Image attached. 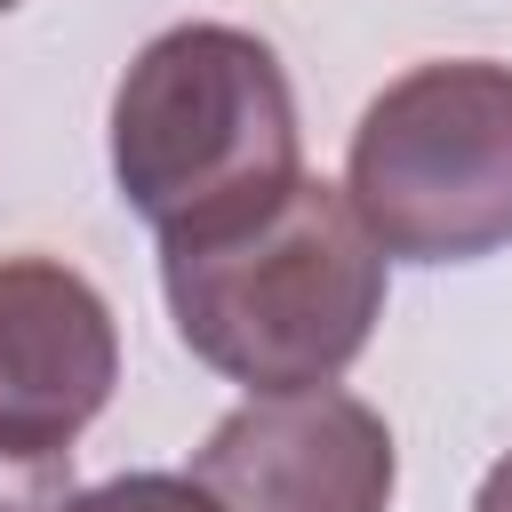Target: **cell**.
Segmentation results:
<instances>
[{
    "label": "cell",
    "instance_id": "obj_7",
    "mask_svg": "<svg viewBox=\"0 0 512 512\" xmlns=\"http://www.w3.org/2000/svg\"><path fill=\"white\" fill-rule=\"evenodd\" d=\"M72 456H24L0 448V512H72Z\"/></svg>",
    "mask_w": 512,
    "mask_h": 512
},
{
    "label": "cell",
    "instance_id": "obj_2",
    "mask_svg": "<svg viewBox=\"0 0 512 512\" xmlns=\"http://www.w3.org/2000/svg\"><path fill=\"white\" fill-rule=\"evenodd\" d=\"M304 176L296 88L240 24L152 32L112 88V184L160 240L264 216Z\"/></svg>",
    "mask_w": 512,
    "mask_h": 512
},
{
    "label": "cell",
    "instance_id": "obj_8",
    "mask_svg": "<svg viewBox=\"0 0 512 512\" xmlns=\"http://www.w3.org/2000/svg\"><path fill=\"white\" fill-rule=\"evenodd\" d=\"M472 512H512V448L488 464V480H480V496H472Z\"/></svg>",
    "mask_w": 512,
    "mask_h": 512
},
{
    "label": "cell",
    "instance_id": "obj_9",
    "mask_svg": "<svg viewBox=\"0 0 512 512\" xmlns=\"http://www.w3.org/2000/svg\"><path fill=\"white\" fill-rule=\"evenodd\" d=\"M8 8H16V0H0V16H8Z\"/></svg>",
    "mask_w": 512,
    "mask_h": 512
},
{
    "label": "cell",
    "instance_id": "obj_4",
    "mask_svg": "<svg viewBox=\"0 0 512 512\" xmlns=\"http://www.w3.org/2000/svg\"><path fill=\"white\" fill-rule=\"evenodd\" d=\"M216 512H392V424L336 392H248L192 456Z\"/></svg>",
    "mask_w": 512,
    "mask_h": 512
},
{
    "label": "cell",
    "instance_id": "obj_3",
    "mask_svg": "<svg viewBox=\"0 0 512 512\" xmlns=\"http://www.w3.org/2000/svg\"><path fill=\"white\" fill-rule=\"evenodd\" d=\"M344 200L400 264L512 248V64L440 56L400 72L352 128Z\"/></svg>",
    "mask_w": 512,
    "mask_h": 512
},
{
    "label": "cell",
    "instance_id": "obj_6",
    "mask_svg": "<svg viewBox=\"0 0 512 512\" xmlns=\"http://www.w3.org/2000/svg\"><path fill=\"white\" fill-rule=\"evenodd\" d=\"M72 512H216V496L192 472H120L104 488H80Z\"/></svg>",
    "mask_w": 512,
    "mask_h": 512
},
{
    "label": "cell",
    "instance_id": "obj_5",
    "mask_svg": "<svg viewBox=\"0 0 512 512\" xmlns=\"http://www.w3.org/2000/svg\"><path fill=\"white\" fill-rule=\"evenodd\" d=\"M120 384V328L64 256H0V448L72 456Z\"/></svg>",
    "mask_w": 512,
    "mask_h": 512
},
{
    "label": "cell",
    "instance_id": "obj_1",
    "mask_svg": "<svg viewBox=\"0 0 512 512\" xmlns=\"http://www.w3.org/2000/svg\"><path fill=\"white\" fill-rule=\"evenodd\" d=\"M160 288L184 352L248 392L336 384L384 320V248L344 184L296 176L264 216L160 240Z\"/></svg>",
    "mask_w": 512,
    "mask_h": 512
}]
</instances>
